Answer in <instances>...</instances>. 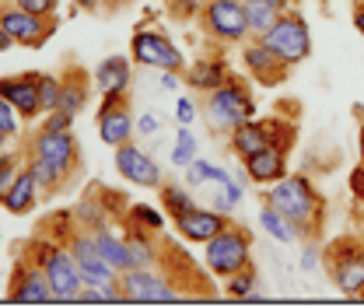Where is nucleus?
<instances>
[{"label": "nucleus", "instance_id": "33", "mask_svg": "<svg viewBox=\"0 0 364 308\" xmlns=\"http://www.w3.org/2000/svg\"><path fill=\"white\" fill-rule=\"evenodd\" d=\"M95 196H98V193L91 189L88 196H85V200H81V203L74 207V218L81 221V228H88V231H91V228H102V224H105V207H102L105 200L98 203Z\"/></svg>", "mask_w": 364, "mask_h": 308}, {"label": "nucleus", "instance_id": "12", "mask_svg": "<svg viewBox=\"0 0 364 308\" xmlns=\"http://www.w3.org/2000/svg\"><path fill=\"white\" fill-rule=\"evenodd\" d=\"M25 154H39L46 161H53L67 179H74L81 172V144L74 130L67 133H49V130H36L28 140V151Z\"/></svg>", "mask_w": 364, "mask_h": 308}, {"label": "nucleus", "instance_id": "28", "mask_svg": "<svg viewBox=\"0 0 364 308\" xmlns=\"http://www.w3.org/2000/svg\"><path fill=\"white\" fill-rule=\"evenodd\" d=\"M123 221H127V228H136V231H151V235H161L165 231V214L154 211L151 203H130Z\"/></svg>", "mask_w": 364, "mask_h": 308}, {"label": "nucleus", "instance_id": "20", "mask_svg": "<svg viewBox=\"0 0 364 308\" xmlns=\"http://www.w3.org/2000/svg\"><path fill=\"white\" fill-rule=\"evenodd\" d=\"M63 91H60V109L70 112V116H81L88 109V98H91V88H95V74H88L81 63H70L63 74Z\"/></svg>", "mask_w": 364, "mask_h": 308}, {"label": "nucleus", "instance_id": "44", "mask_svg": "<svg viewBox=\"0 0 364 308\" xmlns=\"http://www.w3.org/2000/svg\"><path fill=\"white\" fill-rule=\"evenodd\" d=\"M203 7H193V0H172V14L176 18H193V14H200Z\"/></svg>", "mask_w": 364, "mask_h": 308}, {"label": "nucleus", "instance_id": "26", "mask_svg": "<svg viewBox=\"0 0 364 308\" xmlns=\"http://www.w3.org/2000/svg\"><path fill=\"white\" fill-rule=\"evenodd\" d=\"M28 172H32V179H36V186H39V193L43 196H56L70 179L63 176L53 161H46V158H39V154H25V161H21Z\"/></svg>", "mask_w": 364, "mask_h": 308}, {"label": "nucleus", "instance_id": "21", "mask_svg": "<svg viewBox=\"0 0 364 308\" xmlns=\"http://www.w3.org/2000/svg\"><path fill=\"white\" fill-rule=\"evenodd\" d=\"M228 140H231V154L238 158V161H245V158H252V154H259L263 147H270L273 137H270V116L267 120H245L242 127H235V130L228 133Z\"/></svg>", "mask_w": 364, "mask_h": 308}, {"label": "nucleus", "instance_id": "6", "mask_svg": "<svg viewBox=\"0 0 364 308\" xmlns=\"http://www.w3.org/2000/svg\"><path fill=\"white\" fill-rule=\"evenodd\" d=\"M200 28L214 43H225V46L249 43L245 0H207L203 11H200Z\"/></svg>", "mask_w": 364, "mask_h": 308}, {"label": "nucleus", "instance_id": "19", "mask_svg": "<svg viewBox=\"0 0 364 308\" xmlns=\"http://www.w3.org/2000/svg\"><path fill=\"white\" fill-rule=\"evenodd\" d=\"M287 151H291V147H284V144H270V147H263L259 154L245 158L242 169H245L249 182H256V186H270V182L287 176Z\"/></svg>", "mask_w": 364, "mask_h": 308}, {"label": "nucleus", "instance_id": "25", "mask_svg": "<svg viewBox=\"0 0 364 308\" xmlns=\"http://www.w3.org/2000/svg\"><path fill=\"white\" fill-rule=\"evenodd\" d=\"M130 81H134V70H130V60L127 56H109L95 70V88H98V95H105V91H130Z\"/></svg>", "mask_w": 364, "mask_h": 308}, {"label": "nucleus", "instance_id": "8", "mask_svg": "<svg viewBox=\"0 0 364 308\" xmlns=\"http://www.w3.org/2000/svg\"><path fill=\"white\" fill-rule=\"evenodd\" d=\"M263 43L270 46L287 67H298L301 60L312 56V32H309V21L301 18L298 7H294V11H284V14L277 18V25L263 36Z\"/></svg>", "mask_w": 364, "mask_h": 308}, {"label": "nucleus", "instance_id": "43", "mask_svg": "<svg viewBox=\"0 0 364 308\" xmlns=\"http://www.w3.org/2000/svg\"><path fill=\"white\" fill-rule=\"evenodd\" d=\"M136 130H140V137H151V133L161 130V123H158V116H154V112H144V116L136 120Z\"/></svg>", "mask_w": 364, "mask_h": 308}, {"label": "nucleus", "instance_id": "13", "mask_svg": "<svg viewBox=\"0 0 364 308\" xmlns=\"http://www.w3.org/2000/svg\"><path fill=\"white\" fill-rule=\"evenodd\" d=\"M7 298H11V302H21V305H43V302H53V287H49V280H46V270L32 253H28V256H18V263L11 270Z\"/></svg>", "mask_w": 364, "mask_h": 308}, {"label": "nucleus", "instance_id": "42", "mask_svg": "<svg viewBox=\"0 0 364 308\" xmlns=\"http://www.w3.org/2000/svg\"><path fill=\"white\" fill-rule=\"evenodd\" d=\"M350 193H354V200L364 207V161L350 172Z\"/></svg>", "mask_w": 364, "mask_h": 308}, {"label": "nucleus", "instance_id": "24", "mask_svg": "<svg viewBox=\"0 0 364 308\" xmlns=\"http://www.w3.org/2000/svg\"><path fill=\"white\" fill-rule=\"evenodd\" d=\"M4 203V211L7 214H14V218H21V214H32L36 211V203H39V186H36V179H32V172L21 165V176H18V182L7 189V196L0 200Z\"/></svg>", "mask_w": 364, "mask_h": 308}, {"label": "nucleus", "instance_id": "1", "mask_svg": "<svg viewBox=\"0 0 364 308\" xmlns=\"http://www.w3.org/2000/svg\"><path fill=\"white\" fill-rule=\"evenodd\" d=\"M263 203L277 207L291 221V228L301 242H318L322 224H326V200L318 196V189L312 186L309 176H284L270 182L263 193Z\"/></svg>", "mask_w": 364, "mask_h": 308}, {"label": "nucleus", "instance_id": "37", "mask_svg": "<svg viewBox=\"0 0 364 308\" xmlns=\"http://www.w3.org/2000/svg\"><path fill=\"white\" fill-rule=\"evenodd\" d=\"M0 133L7 137V140H14L18 133H21V116H18V109L0 95Z\"/></svg>", "mask_w": 364, "mask_h": 308}, {"label": "nucleus", "instance_id": "39", "mask_svg": "<svg viewBox=\"0 0 364 308\" xmlns=\"http://www.w3.org/2000/svg\"><path fill=\"white\" fill-rule=\"evenodd\" d=\"M7 4H18V7H25L32 14H56V4L60 0H7Z\"/></svg>", "mask_w": 364, "mask_h": 308}, {"label": "nucleus", "instance_id": "34", "mask_svg": "<svg viewBox=\"0 0 364 308\" xmlns=\"http://www.w3.org/2000/svg\"><path fill=\"white\" fill-rule=\"evenodd\" d=\"M193 161H196V137L189 133V127H182L179 137H176V147H172V165L186 172Z\"/></svg>", "mask_w": 364, "mask_h": 308}, {"label": "nucleus", "instance_id": "48", "mask_svg": "<svg viewBox=\"0 0 364 308\" xmlns=\"http://www.w3.org/2000/svg\"><path fill=\"white\" fill-rule=\"evenodd\" d=\"M14 161H18V154H11V151H4V147H0V172H4L7 165H14Z\"/></svg>", "mask_w": 364, "mask_h": 308}, {"label": "nucleus", "instance_id": "30", "mask_svg": "<svg viewBox=\"0 0 364 308\" xmlns=\"http://www.w3.org/2000/svg\"><path fill=\"white\" fill-rule=\"evenodd\" d=\"M256 284H259V270H256V263L242 266L238 273H231L225 280V294L228 298H238V302H245L252 291H256Z\"/></svg>", "mask_w": 364, "mask_h": 308}, {"label": "nucleus", "instance_id": "40", "mask_svg": "<svg viewBox=\"0 0 364 308\" xmlns=\"http://www.w3.org/2000/svg\"><path fill=\"white\" fill-rule=\"evenodd\" d=\"M176 120H179V127H193V120H196L193 98H179V102H176Z\"/></svg>", "mask_w": 364, "mask_h": 308}, {"label": "nucleus", "instance_id": "36", "mask_svg": "<svg viewBox=\"0 0 364 308\" xmlns=\"http://www.w3.org/2000/svg\"><path fill=\"white\" fill-rule=\"evenodd\" d=\"M60 91H63V81H60L56 74H43V78H39V102H43V112L60 109Z\"/></svg>", "mask_w": 364, "mask_h": 308}, {"label": "nucleus", "instance_id": "4", "mask_svg": "<svg viewBox=\"0 0 364 308\" xmlns=\"http://www.w3.org/2000/svg\"><path fill=\"white\" fill-rule=\"evenodd\" d=\"M256 116V102L252 91L242 78H228L221 88H214L207 95V127L214 133H231L235 127H242L245 120Z\"/></svg>", "mask_w": 364, "mask_h": 308}, {"label": "nucleus", "instance_id": "11", "mask_svg": "<svg viewBox=\"0 0 364 308\" xmlns=\"http://www.w3.org/2000/svg\"><path fill=\"white\" fill-rule=\"evenodd\" d=\"M130 56L144 67H154V70H172V74L186 70V60L176 49V43L158 28H136L134 39H130Z\"/></svg>", "mask_w": 364, "mask_h": 308}, {"label": "nucleus", "instance_id": "52", "mask_svg": "<svg viewBox=\"0 0 364 308\" xmlns=\"http://www.w3.org/2000/svg\"><path fill=\"white\" fill-rule=\"evenodd\" d=\"M105 4H112V7H119V4H127V0H105Z\"/></svg>", "mask_w": 364, "mask_h": 308}, {"label": "nucleus", "instance_id": "50", "mask_svg": "<svg viewBox=\"0 0 364 308\" xmlns=\"http://www.w3.org/2000/svg\"><path fill=\"white\" fill-rule=\"evenodd\" d=\"M270 4L277 11H294V7H298V0H270Z\"/></svg>", "mask_w": 364, "mask_h": 308}, {"label": "nucleus", "instance_id": "14", "mask_svg": "<svg viewBox=\"0 0 364 308\" xmlns=\"http://www.w3.org/2000/svg\"><path fill=\"white\" fill-rule=\"evenodd\" d=\"M242 60H245V70L252 74V81L263 85V88L284 85L287 74H291V67H287L270 46L263 43V39H249V43H242Z\"/></svg>", "mask_w": 364, "mask_h": 308}, {"label": "nucleus", "instance_id": "22", "mask_svg": "<svg viewBox=\"0 0 364 308\" xmlns=\"http://www.w3.org/2000/svg\"><path fill=\"white\" fill-rule=\"evenodd\" d=\"M182 78H186V85L193 91H203V95H210L214 88H221L228 78H231V67H228L221 56H207V60H193L186 70H182Z\"/></svg>", "mask_w": 364, "mask_h": 308}, {"label": "nucleus", "instance_id": "45", "mask_svg": "<svg viewBox=\"0 0 364 308\" xmlns=\"http://www.w3.org/2000/svg\"><path fill=\"white\" fill-rule=\"evenodd\" d=\"M318 266V253H316V242L305 249V256H301V270H316Z\"/></svg>", "mask_w": 364, "mask_h": 308}, {"label": "nucleus", "instance_id": "16", "mask_svg": "<svg viewBox=\"0 0 364 308\" xmlns=\"http://www.w3.org/2000/svg\"><path fill=\"white\" fill-rule=\"evenodd\" d=\"M116 172L127 182H134V186H144V189H161V182H165L158 161L147 151H140L136 144H130V140L116 147Z\"/></svg>", "mask_w": 364, "mask_h": 308}, {"label": "nucleus", "instance_id": "2", "mask_svg": "<svg viewBox=\"0 0 364 308\" xmlns=\"http://www.w3.org/2000/svg\"><path fill=\"white\" fill-rule=\"evenodd\" d=\"M28 253L43 263L46 270V280L53 287V302H77L81 291H85V277H81V266L74 260L70 245L53 238V235H39Z\"/></svg>", "mask_w": 364, "mask_h": 308}, {"label": "nucleus", "instance_id": "51", "mask_svg": "<svg viewBox=\"0 0 364 308\" xmlns=\"http://www.w3.org/2000/svg\"><path fill=\"white\" fill-rule=\"evenodd\" d=\"M358 154H361V161H364V112H361V133H358Z\"/></svg>", "mask_w": 364, "mask_h": 308}, {"label": "nucleus", "instance_id": "10", "mask_svg": "<svg viewBox=\"0 0 364 308\" xmlns=\"http://www.w3.org/2000/svg\"><path fill=\"white\" fill-rule=\"evenodd\" d=\"M186 294L172 287V277L154 273L151 266H134L119 273V302H182Z\"/></svg>", "mask_w": 364, "mask_h": 308}, {"label": "nucleus", "instance_id": "41", "mask_svg": "<svg viewBox=\"0 0 364 308\" xmlns=\"http://www.w3.org/2000/svg\"><path fill=\"white\" fill-rule=\"evenodd\" d=\"M18 176H21V165H18V161H14V165H7V169L0 172V200H4V196H7V189L18 182Z\"/></svg>", "mask_w": 364, "mask_h": 308}, {"label": "nucleus", "instance_id": "49", "mask_svg": "<svg viewBox=\"0 0 364 308\" xmlns=\"http://www.w3.org/2000/svg\"><path fill=\"white\" fill-rule=\"evenodd\" d=\"M11 36H7V28H4V21H0V53H7V49H11Z\"/></svg>", "mask_w": 364, "mask_h": 308}, {"label": "nucleus", "instance_id": "32", "mask_svg": "<svg viewBox=\"0 0 364 308\" xmlns=\"http://www.w3.org/2000/svg\"><path fill=\"white\" fill-rule=\"evenodd\" d=\"M154 238H158V235H151V231L127 228V245H130V253H134L136 266H151L154 260H158V245H154Z\"/></svg>", "mask_w": 364, "mask_h": 308}, {"label": "nucleus", "instance_id": "9", "mask_svg": "<svg viewBox=\"0 0 364 308\" xmlns=\"http://www.w3.org/2000/svg\"><path fill=\"white\" fill-rule=\"evenodd\" d=\"M0 21H4L11 43L25 46V49H43L53 39V32L60 28L56 14H32V11H25L18 4H4L0 7Z\"/></svg>", "mask_w": 364, "mask_h": 308}, {"label": "nucleus", "instance_id": "47", "mask_svg": "<svg viewBox=\"0 0 364 308\" xmlns=\"http://www.w3.org/2000/svg\"><path fill=\"white\" fill-rule=\"evenodd\" d=\"M74 4H77L81 11H102V4H105V0H74Z\"/></svg>", "mask_w": 364, "mask_h": 308}, {"label": "nucleus", "instance_id": "31", "mask_svg": "<svg viewBox=\"0 0 364 308\" xmlns=\"http://www.w3.org/2000/svg\"><path fill=\"white\" fill-rule=\"evenodd\" d=\"M259 224L267 228V235H270V238L284 242V245L298 238V235H294V228H291V221L284 218L277 207H270V203H263V207H259Z\"/></svg>", "mask_w": 364, "mask_h": 308}, {"label": "nucleus", "instance_id": "53", "mask_svg": "<svg viewBox=\"0 0 364 308\" xmlns=\"http://www.w3.org/2000/svg\"><path fill=\"white\" fill-rule=\"evenodd\" d=\"M4 144H7V137H4V133H0V147H4Z\"/></svg>", "mask_w": 364, "mask_h": 308}, {"label": "nucleus", "instance_id": "18", "mask_svg": "<svg viewBox=\"0 0 364 308\" xmlns=\"http://www.w3.org/2000/svg\"><path fill=\"white\" fill-rule=\"evenodd\" d=\"M228 214H221V211H214V207H193L189 214H182V218H176V231H179L186 242H196V245H207L218 231H225L228 228Z\"/></svg>", "mask_w": 364, "mask_h": 308}, {"label": "nucleus", "instance_id": "23", "mask_svg": "<svg viewBox=\"0 0 364 308\" xmlns=\"http://www.w3.org/2000/svg\"><path fill=\"white\" fill-rule=\"evenodd\" d=\"M91 238H95V249L105 256V263H112L119 273H127V270H134L136 260L134 253H130V245H127V238H119L109 224H102V228H91Z\"/></svg>", "mask_w": 364, "mask_h": 308}, {"label": "nucleus", "instance_id": "15", "mask_svg": "<svg viewBox=\"0 0 364 308\" xmlns=\"http://www.w3.org/2000/svg\"><path fill=\"white\" fill-rule=\"evenodd\" d=\"M39 78H43V74H36V70L0 78V95L18 109V116H21L25 123H32V120H39V116H43V102H39Z\"/></svg>", "mask_w": 364, "mask_h": 308}, {"label": "nucleus", "instance_id": "46", "mask_svg": "<svg viewBox=\"0 0 364 308\" xmlns=\"http://www.w3.org/2000/svg\"><path fill=\"white\" fill-rule=\"evenodd\" d=\"M354 28L364 36V0H354Z\"/></svg>", "mask_w": 364, "mask_h": 308}, {"label": "nucleus", "instance_id": "3", "mask_svg": "<svg viewBox=\"0 0 364 308\" xmlns=\"http://www.w3.org/2000/svg\"><path fill=\"white\" fill-rule=\"evenodd\" d=\"M322 266L329 280L347 294L350 302H364V238L340 235L322 249Z\"/></svg>", "mask_w": 364, "mask_h": 308}, {"label": "nucleus", "instance_id": "5", "mask_svg": "<svg viewBox=\"0 0 364 308\" xmlns=\"http://www.w3.org/2000/svg\"><path fill=\"white\" fill-rule=\"evenodd\" d=\"M249 263H252V235H249L242 224L228 221L225 231H218V235L207 242L203 266H207L214 277L228 280L231 273H238L242 266H249Z\"/></svg>", "mask_w": 364, "mask_h": 308}, {"label": "nucleus", "instance_id": "17", "mask_svg": "<svg viewBox=\"0 0 364 308\" xmlns=\"http://www.w3.org/2000/svg\"><path fill=\"white\" fill-rule=\"evenodd\" d=\"M98 137H102V144H109L112 151L134 137L130 95H127V98H119V102H112V105H98Z\"/></svg>", "mask_w": 364, "mask_h": 308}, {"label": "nucleus", "instance_id": "38", "mask_svg": "<svg viewBox=\"0 0 364 308\" xmlns=\"http://www.w3.org/2000/svg\"><path fill=\"white\" fill-rule=\"evenodd\" d=\"M74 120H77V116H70V112H63V109H53V112L43 116V127H39V130L67 133V130H74Z\"/></svg>", "mask_w": 364, "mask_h": 308}, {"label": "nucleus", "instance_id": "7", "mask_svg": "<svg viewBox=\"0 0 364 308\" xmlns=\"http://www.w3.org/2000/svg\"><path fill=\"white\" fill-rule=\"evenodd\" d=\"M67 245H70L74 260L81 266L85 287H102V291L112 294V302H119V270L112 263H105V256L95 249V238H91L88 228H85V231H81V228L70 231V235H67Z\"/></svg>", "mask_w": 364, "mask_h": 308}, {"label": "nucleus", "instance_id": "27", "mask_svg": "<svg viewBox=\"0 0 364 308\" xmlns=\"http://www.w3.org/2000/svg\"><path fill=\"white\" fill-rule=\"evenodd\" d=\"M284 11H277L270 0H245V18H249V39H263L277 25Z\"/></svg>", "mask_w": 364, "mask_h": 308}, {"label": "nucleus", "instance_id": "35", "mask_svg": "<svg viewBox=\"0 0 364 308\" xmlns=\"http://www.w3.org/2000/svg\"><path fill=\"white\" fill-rule=\"evenodd\" d=\"M228 179L231 176H228L225 169H218V165H210V161H200V158L186 169V182H189V186H200V182H228Z\"/></svg>", "mask_w": 364, "mask_h": 308}, {"label": "nucleus", "instance_id": "29", "mask_svg": "<svg viewBox=\"0 0 364 308\" xmlns=\"http://www.w3.org/2000/svg\"><path fill=\"white\" fill-rule=\"evenodd\" d=\"M161 207H165V214L176 221V218H182V214H189L196 203H193V193L189 189H182L179 182H161Z\"/></svg>", "mask_w": 364, "mask_h": 308}]
</instances>
